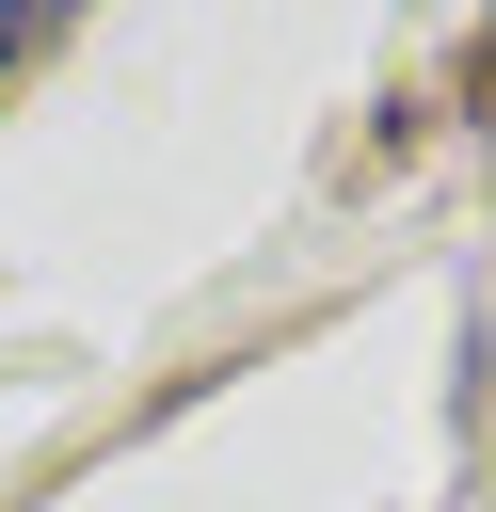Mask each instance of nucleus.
<instances>
[{"instance_id": "f257e3e1", "label": "nucleus", "mask_w": 496, "mask_h": 512, "mask_svg": "<svg viewBox=\"0 0 496 512\" xmlns=\"http://www.w3.org/2000/svg\"><path fill=\"white\" fill-rule=\"evenodd\" d=\"M16 48H32V16H0V64H16Z\"/></svg>"}]
</instances>
